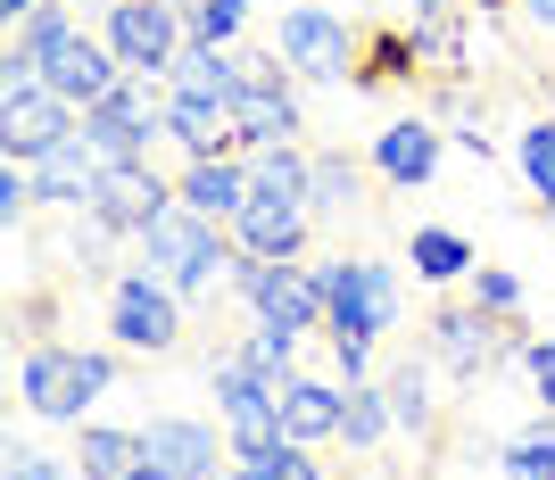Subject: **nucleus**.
Returning a JSON list of instances; mask_svg holds the SVG:
<instances>
[{"instance_id":"f257e3e1","label":"nucleus","mask_w":555,"mask_h":480,"mask_svg":"<svg viewBox=\"0 0 555 480\" xmlns=\"http://www.w3.org/2000/svg\"><path fill=\"white\" fill-rule=\"evenodd\" d=\"M141 249V274H158L183 290V307H208L216 290H232V265H241V249H232V224H216V216H191L183 199L166 207L158 224L133 241Z\"/></svg>"},{"instance_id":"f03ea898","label":"nucleus","mask_w":555,"mask_h":480,"mask_svg":"<svg viewBox=\"0 0 555 480\" xmlns=\"http://www.w3.org/2000/svg\"><path fill=\"white\" fill-rule=\"evenodd\" d=\"M17 389L42 423H83L116 389V356L108 348H67V340H34L17 365Z\"/></svg>"},{"instance_id":"7ed1b4c3","label":"nucleus","mask_w":555,"mask_h":480,"mask_svg":"<svg viewBox=\"0 0 555 480\" xmlns=\"http://www.w3.org/2000/svg\"><path fill=\"white\" fill-rule=\"evenodd\" d=\"M232 298H241V307H249L257 323H274V332H324L332 323V298H324V274H315V265H299V257H241V265H232Z\"/></svg>"},{"instance_id":"20e7f679","label":"nucleus","mask_w":555,"mask_h":480,"mask_svg":"<svg viewBox=\"0 0 555 480\" xmlns=\"http://www.w3.org/2000/svg\"><path fill=\"white\" fill-rule=\"evenodd\" d=\"M315 274H324V298H332L324 332H340V340H382V332H398V307H406L398 265H382V257H324Z\"/></svg>"},{"instance_id":"39448f33","label":"nucleus","mask_w":555,"mask_h":480,"mask_svg":"<svg viewBox=\"0 0 555 480\" xmlns=\"http://www.w3.org/2000/svg\"><path fill=\"white\" fill-rule=\"evenodd\" d=\"M232 125H241V158H249V150H282V141H299V133H307V116H299V92H291V67H282V50H241Z\"/></svg>"},{"instance_id":"423d86ee","label":"nucleus","mask_w":555,"mask_h":480,"mask_svg":"<svg viewBox=\"0 0 555 480\" xmlns=\"http://www.w3.org/2000/svg\"><path fill=\"white\" fill-rule=\"evenodd\" d=\"M208 381H216V423H224V447L249 456V447H274L282 439V389L241 356V348H216L208 356Z\"/></svg>"},{"instance_id":"0eeeda50","label":"nucleus","mask_w":555,"mask_h":480,"mask_svg":"<svg viewBox=\"0 0 555 480\" xmlns=\"http://www.w3.org/2000/svg\"><path fill=\"white\" fill-rule=\"evenodd\" d=\"M108 340L133 348V356H166V348L183 340V290L158 274H116L108 282Z\"/></svg>"},{"instance_id":"6e6552de","label":"nucleus","mask_w":555,"mask_h":480,"mask_svg":"<svg viewBox=\"0 0 555 480\" xmlns=\"http://www.w3.org/2000/svg\"><path fill=\"white\" fill-rule=\"evenodd\" d=\"M100 42L125 59V75H150V83H166L175 50L191 42L183 0H108V25H100Z\"/></svg>"},{"instance_id":"1a4fd4ad","label":"nucleus","mask_w":555,"mask_h":480,"mask_svg":"<svg viewBox=\"0 0 555 480\" xmlns=\"http://www.w3.org/2000/svg\"><path fill=\"white\" fill-rule=\"evenodd\" d=\"M282 67L299 75V83H340V75H357V50H365V34L340 17V9H324V0H307V9H291L274 34Z\"/></svg>"},{"instance_id":"9d476101","label":"nucleus","mask_w":555,"mask_h":480,"mask_svg":"<svg viewBox=\"0 0 555 480\" xmlns=\"http://www.w3.org/2000/svg\"><path fill=\"white\" fill-rule=\"evenodd\" d=\"M423 356H431V365H448L456 381H481L498 356H522V332H514L506 315H489V307H473V298H464V307H440V315H431Z\"/></svg>"},{"instance_id":"9b49d317","label":"nucleus","mask_w":555,"mask_h":480,"mask_svg":"<svg viewBox=\"0 0 555 480\" xmlns=\"http://www.w3.org/2000/svg\"><path fill=\"white\" fill-rule=\"evenodd\" d=\"M83 141H92L100 158H150L166 141V92L150 75H125L100 108H83Z\"/></svg>"},{"instance_id":"f8f14e48","label":"nucleus","mask_w":555,"mask_h":480,"mask_svg":"<svg viewBox=\"0 0 555 480\" xmlns=\"http://www.w3.org/2000/svg\"><path fill=\"white\" fill-rule=\"evenodd\" d=\"M166 207H175V183H166L150 158H108V174H100V199L92 216L116 232V241H141V232L158 224Z\"/></svg>"},{"instance_id":"ddd939ff","label":"nucleus","mask_w":555,"mask_h":480,"mask_svg":"<svg viewBox=\"0 0 555 480\" xmlns=\"http://www.w3.org/2000/svg\"><path fill=\"white\" fill-rule=\"evenodd\" d=\"M83 133V116L67 108V100L50 92V83H34V92H9V108H0V150L17 166H34V158H50L59 141H75Z\"/></svg>"},{"instance_id":"4468645a","label":"nucleus","mask_w":555,"mask_h":480,"mask_svg":"<svg viewBox=\"0 0 555 480\" xmlns=\"http://www.w3.org/2000/svg\"><path fill=\"white\" fill-rule=\"evenodd\" d=\"M307 232H315V216H307V199H274V191H249V207L232 216V249L241 257H307Z\"/></svg>"},{"instance_id":"2eb2a0df","label":"nucleus","mask_w":555,"mask_h":480,"mask_svg":"<svg viewBox=\"0 0 555 480\" xmlns=\"http://www.w3.org/2000/svg\"><path fill=\"white\" fill-rule=\"evenodd\" d=\"M440 158H448V133L431 125V116H398V125L373 133V174L398 183V191H423L431 174H440Z\"/></svg>"},{"instance_id":"dca6fc26","label":"nucleus","mask_w":555,"mask_h":480,"mask_svg":"<svg viewBox=\"0 0 555 480\" xmlns=\"http://www.w3.org/2000/svg\"><path fill=\"white\" fill-rule=\"evenodd\" d=\"M42 83H50L59 100H67L75 116H83V108H100V100H108L116 83H125V59H116V50L100 42V34H75V42H67V50H59V59L42 67Z\"/></svg>"},{"instance_id":"f3484780","label":"nucleus","mask_w":555,"mask_h":480,"mask_svg":"<svg viewBox=\"0 0 555 480\" xmlns=\"http://www.w3.org/2000/svg\"><path fill=\"white\" fill-rule=\"evenodd\" d=\"M100 174H108V158L75 133V141H59L50 158H34V199H42V207H67V216H92Z\"/></svg>"},{"instance_id":"a211bd4d","label":"nucleus","mask_w":555,"mask_h":480,"mask_svg":"<svg viewBox=\"0 0 555 480\" xmlns=\"http://www.w3.org/2000/svg\"><path fill=\"white\" fill-rule=\"evenodd\" d=\"M166 141H175L183 158H241V125H232V100L166 92Z\"/></svg>"},{"instance_id":"6ab92c4d","label":"nucleus","mask_w":555,"mask_h":480,"mask_svg":"<svg viewBox=\"0 0 555 480\" xmlns=\"http://www.w3.org/2000/svg\"><path fill=\"white\" fill-rule=\"evenodd\" d=\"M340 414H348V381H324V373H291L282 381V439L324 447V439H340Z\"/></svg>"},{"instance_id":"aec40b11","label":"nucleus","mask_w":555,"mask_h":480,"mask_svg":"<svg viewBox=\"0 0 555 480\" xmlns=\"http://www.w3.org/2000/svg\"><path fill=\"white\" fill-rule=\"evenodd\" d=\"M249 158H183V174H175V199L191 207V216H216V224H232L241 207H249Z\"/></svg>"},{"instance_id":"412c9836","label":"nucleus","mask_w":555,"mask_h":480,"mask_svg":"<svg viewBox=\"0 0 555 480\" xmlns=\"http://www.w3.org/2000/svg\"><path fill=\"white\" fill-rule=\"evenodd\" d=\"M141 456L166 464L175 480H216L224 464H216V431L208 423H191V414H158L150 431H141Z\"/></svg>"},{"instance_id":"4be33fe9","label":"nucleus","mask_w":555,"mask_h":480,"mask_svg":"<svg viewBox=\"0 0 555 480\" xmlns=\"http://www.w3.org/2000/svg\"><path fill=\"white\" fill-rule=\"evenodd\" d=\"M423 59H431V50H423L415 25H373L365 50H357V75H348V83H357V92H382V83H415Z\"/></svg>"},{"instance_id":"5701e85b","label":"nucleus","mask_w":555,"mask_h":480,"mask_svg":"<svg viewBox=\"0 0 555 480\" xmlns=\"http://www.w3.org/2000/svg\"><path fill=\"white\" fill-rule=\"evenodd\" d=\"M365 207V158H348V150H315V174H307V216L315 224H340Z\"/></svg>"},{"instance_id":"b1692460","label":"nucleus","mask_w":555,"mask_h":480,"mask_svg":"<svg viewBox=\"0 0 555 480\" xmlns=\"http://www.w3.org/2000/svg\"><path fill=\"white\" fill-rule=\"evenodd\" d=\"M382 398H390L398 431L406 439H431L440 431V398H431V356H398L390 373H382Z\"/></svg>"},{"instance_id":"393cba45","label":"nucleus","mask_w":555,"mask_h":480,"mask_svg":"<svg viewBox=\"0 0 555 480\" xmlns=\"http://www.w3.org/2000/svg\"><path fill=\"white\" fill-rule=\"evenodd\" d=\"M175 92H199V100H232L241 92V50H216V42H183L175 67H166Z\"/></svg>"},{"instance_id":"a878e982","label":"nucleus","mask_w":555,"mask_h":480,"mask_svg":"<svg viewBox=\"0 0 555 480\" xmlns=\"http://www.w3.org/2000/svg\"><path fill=\"white\" fill-rule=\"evenodd\" d=\"M406 265H415V282H431V290H448V282H473V241L464 232H448V224H423L415 241H406Z\"/></svg>"},{"instance_id":"bb28decb","label":"nucleus","mask_w":555,"mask_h":480,"mask_svg":"<svg viewBox=\"0 0 555 480\" xmlns=\"http://www.w3.org/2000/svg\"><path fill=\"white\" fill-rule=\"evenodd\" d=\"M75 472L83 480H125L141 464V431H116V423H75Z\"/></svg>"},{"instance_id":"cd10ccee","label":"nucleus","mask_w":555,"mask_h":480,"mask_svg":"<svg viewBox=\"0 0 555 480\" xmlns=\"http://www.w3.org/2000/svg\"><path fill=\"white\" fill-rule=\"evenodd\" d=\"M398 431V414L390 398H382V381H357L348 389V414H340V439H348V456H382V439Z\"/></svg>"},{"instance_id":"c85d7f7f","label":"nucleus","mask_w":555,"mask_h":480,"mask_svg":"<svg viewBox=\"0 0 555 480\" xmlns=\"http://www.w3.org/2000/svg\"><path fill=\"white\" fill-rule=\"evenodd\" d=\"M75 34H83V25H75V9H67V0H50V9H34V17L9 34V50H17V59H34V67H50Z\"/></svg>"},{"instance_id":"c756f323","label":"nucleus","mask_w":555,"mask_h":480,"mask_svg":"<svg viewBox=\"0 0 555 480\" xmlns=\"http://www.w3.org/2000/svg\"><path fill=\"white\" fill-rule=\"evenodd\" d=\"M307 174H315V150L282 141V150H249V183L274 191V199H307Z\"/></svg>"},{"instance_id":"7c9ffc66","label":"nucleus","mask_w":555,"mask_h":480,"mask_svg":"<svg viewBox=\"0 0 555 480\" xmlns=\"http://www.w3.org/2000/svg\"><path fill=\"white\" fill-rule=\"evenodd\" d=\"M232 472L241 480H324V464H315V447H299V439H274V447L232 456Z\"/></svg>"},{"instance_id":"2f4dec72","label":"nucleus","mask_w":555,"mask_h":480,"mask_svg":"<svg viewBox=\"0 0 555 480\" xmlns=\"http://www.w3.org/2000/svg\"><path fill=\"white\" fill-rule=\"evenodd\" d=\"M498 472H506V480H555V414H539L531 431H514V439H506Z\"/></svg>"},{"instance_id":"473e14b6","label":"nucleus","mask_w":555,"mask_h":480,"mask_svg":"<svg viewBox=\"0 0 555 480\" xmlns=\"http://www.w3.org/2000/svg\"><path fill=\"white\" fill-rule=\"evenodd\" d=\"M241 356H249V365L282 389L291 373H299V332H274V323H257V332H241Z\"/></svg>"},{"instance_id":"72a5a7b5","label":"nucleus","mask_w":555,"mask_h":480,"mask_svg":"<svg viewBox=\"0 0 555 480\" xmlns=\"http://www.w3.org/2000/svg\"><path fill=\"white\" fill-rule=\"evenodd\" d=\"M183 25H191V42L232 50V42H241V25H249V0H183Z\"/></svg>"},{"instance_id":"f704fd0d","label":"nucleus","mask_w":555,"mask_h":480,"mask_svg":"<svg viewBox=\"0 0 555 480\" xmlns=\"http://www.w3.org/2000/svg\"><path fill=\"white\" fill-rule=\"evenodd\" d=\"M514 166H522V183H531L539 199H555V116L522 125V141H514Z\"/></svg>"},{"instance_id":"c9c22d12","label":"nucleus","mask_w":555,"mask_h":480,"mask_svg":"<svg viewBox=\"0 0 555 480\" xmlns=\"http://www.w3.org/2000/svg\"><path fill=\"white\" fill-rule=\"evenodd\" d=\"M473 307H489V315H522V282L506 274V265H473Z\"/></svg>"},{"instance_id":"e433bc0d","label":"nucleus","mask_w":555,"mask_h":480,"mask_svg":"<svg viewBox=\"0 0 555 480\" xmlns=\"http://www.w3.org/2000/svg\"><path fill=\"white\" fill-rule=\"evenodd\" d=\"M522 373H531V398L555 414V332L547 340H522Z\"/></svg>"},{"instance_id":"4c0bfd02","label":"nucleus","mask_w":555,"mask_h":480,"mask_svg":"<svg viewBox=\"0 0 555 480\" xmlns=\"http://www.w3.org/2000/svg\"><path fill=\"white\" fill-rule=\"evenodd\" d=\"M25 207H34V166H17V158H9V166H0V224L17 232V216H25Z\"/></svg>"},{"instance_id":"58836bf2","label":"nucleus","mask_w":555,"mask_h":480,"mask_svg":"<svg viewBox=\"0 0 555 480\" xmlns=\"http://www.w3.org/2000/svg\"><path fill=\"white\" fill-rule=\"evenodd\" d=\"M332 373H340L348 389H357V381H382V373H373V340H340V332H332Z\"/></svg>"},{"instance_id":"ea45409f","label":"nucleus","mask_w":555,"mask_h":480,"mask_svg":"<svg viewBox=\"0 0 555 480\" xmlns=\"http://www.w3.org/2000/svg\"><path fill=\"white\" fill-rule=\"evenodd\" d=\"M0 480H67V464H59V456H42V447H9Z\"/></svg>"},{"instance_id":"a19ab883","label":"nucleus","mask_w":555,"mask_h":480,"mask_svg":"<svg viewBox=\"0 0 555 480\" xmlns=\"http://www.w3.org/2000/svg\"><path fill=\"white\" fill-rule=\"evenodd\" d=\"M34 9H50V0H0V17H9V34H17V25L34 17Z\"/></svg>"},{"instance_id":"79ce46f5","label":"nucleus","mask_w":555,"mask_h":480,"mask_svg":"<svg viewBox=\"0 0 555 480\" xmlns=\"http://www.w3.org/2000/svg\"><path fill=\"white\" fill-rule=\"evenodd\" d=\"M522 17H531L539 34H555V0H522Z\"/></svg>"},{"instance_id":"37998d69","label":"nucleus","mask_w":555,"mask_h":480,"mask_svg":"<svg viewBox=\"0 0 555 480\" xmlns=\"http://www.w3.org/2000/svg\"><path fill=\"white\" fill-rule=\"evenodd\" d=\"M125 480H175V472H166V464H150V456H141V464H133V472H125Z\"/></svg>"},{"instance_id":"c03bdc74","label":"nucleus","mask_w":555,"mask_h":480,"mask_svg":"<svg viewBox=\"0 0 555 480\" xmlns=\"http://www.w3.org/2000/svg\"><path fill=\"white\" fill-rule=\"evenodd\" d=\"M216 480H241V472H232V464H224V472H216Z\"/></svg>"},{"instance_id":"a18cd8bd","label":"nucleus","mask_w":555,"mask_h":480,"mask_svg":"<svg viewBox=\"0 0 555 480\" xmlns=\"http://www.w3.org/2000/svg\"><path fill=\"white\" fill-rule=\"evenodd\" d=\"M547 224H555V199H547Z\"/></svg>"},{"instance_id":"49530a36","label":"nucleus","mask_w":555,"mask_h":480,"mask_svg":"<svg viewBox=\"0 0 555 480\" xmlns=\"http://www.w3.org/2000/svg\"><path fill=\"white\" fill-rule=\"evenodd\" d=\"M547 332H555V315H547Z\"/></svg>"}]
</instances>
